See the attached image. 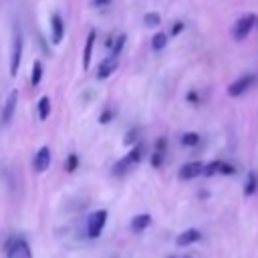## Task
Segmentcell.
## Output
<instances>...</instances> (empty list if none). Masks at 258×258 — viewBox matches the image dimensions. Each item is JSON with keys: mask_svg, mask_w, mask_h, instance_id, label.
Wrapping results in <instances>:
<instances>
[{"mask_svg": "<svg viewBox=\"0 0 258 258\" xmlns=\"http://www.w3.org/2000/svg\"><path fill=\"white\" fill-rule=\"evenodd\" d=\"M141 157H143V145L139 143V145H135L125 157H121V159L113 165V175H125L127 171H131V169L141 161Z\"/></svg>", "mask_w": 258, "mask_h": 258, "instance_id": "6da1fadb", "label": "cell"}, {"mask_svg": "<svg viewBox=\"0 0 258 258\" xmlns=\"http://www.w3.org/2000/svg\"><path fill=\"white\" fill-rule=\"evenodd\" d=\"M256 22H258L256 14H244V16H240V18L234 22L232 38H234L236 42H242V40L252 32V28L256 26Z\"/></svg>", "mask_w": 258, "mask_h": 258, "instance_id": "7a4b0ae2", "label": "cell"}, {"mask_svg": "<svg viewBox=\"0 0 258 258\" xmlns=\"http://www.w3.org/2000/svg\"><path fill=\"white\" fill-rule=\"evenodd\" d=\"M107 216H109L107 210H95L93 214H89L87 224H85L89 238H99L101 236V232H103V228L107 224Z\"/></svg>", "mask_w": 258, "mask_h": 258, "instance_id": "3957f363", "label": "cell"}, {"mask_svg": "<svg viewBox=\"0 0 258 258\" xmlns=\"http://www.w3.org/2000/svg\"><path fill=\"white\" fill-rule=\"evenodd\" d=\"M4 248H6V256L8 258H32L30 246L22 238H10Z\"/></svg>", "mask_w": 258, "mask_h": 258, "instance_id": "277c9868", "label": "cell"}, {"mask_svg": "<svg viewBox=\"0 0 258 258\" xmlns=\"http://www.w3.org/2000/svg\"><path fill=\"white\" fill-rule=\"evenodd\" d=\"M256 81H258V77H256L254 73L242 75V77H238L234 83L228 85V95H230V97H240V95H244L248 89H252V87L256 85Z\"/></svg>", "mask_w": 258, "mask_h": 258, "instance_id": "5b68a950", "label": "cell"}, {"mask_svg": "<svg viewBox=\"0 0 258 258\" xmlns=\"http://www.w3.org/2000/svg\"><path fill=\"white\" fill-rule=\"evenodd\" d=\"M20 60H22V36H20V30L14 28V36H12V52H10V77H16V75H18Z\"/></svg>", "mask_w": 258, "mask_h": 258, "instance_id": "8992f818", "label": "cell"}, {"mask_svg": "<svg viewBox=\"0 0 258 258\" xmlns=\"http://www.w3.org/2000/svg\"><path fill=\"white\" fill-rule=\"evenodd\" d=\"M16 105H18V91L14 89V91H10V93H8V97H6L4 105H2V113H0V127H6V125L10 123V119H12V115H14Z\"/></svg>", "mask_w": 258, "mask_h": 258, "instance_id": "52a82bcc", "label": "cell"}, {"mask_svg": "<svg viewBox=\"0 0 258 258\" xmlns=\"http://www.w3.org/2000/svg\"><path fill=\"white\" fill-rule=\"evenodd\" d=\"M32 167H34V171H38V173H44V171L50 167V149H48L46 145H42V147L36 151V155H34V159H32Z\"/></svg>", "mask_w": 258, "mask_h": 258, "instance_id": "ba28073f", "label": "cell"}, {"mask_svg": "<svg viewBox=\"0 0 258 258\" xmlns=\"http://www.w3.org/2000/svg\"><path fill=\"white\" fill-rule=\"evenodd\" d=\"M64 36V24H62V18L58 12H52L50 14V42L52 44H58Z\"/></svg>", "mask_w": 258, "mask_h": 258, "instance_id": "9c48e42d", "label": "cell"}, {"mask_svg": "<svg viewBox=\"0 0 258 258\" xmlns=\"http://www.w3.org/2000/svg\"><path fill=\"white\" fill-rule=\"evenodd\" d=\"M117 67H119V60H117V56H113V54H109V56H105L103 60H101V64H99V69H97V79H107V77H111L115 71H117Z\"/></svg>", "mask_w": 258, "mask_h": 258, "instance_id": "30bf717a", "label": "cell"}, {"mask_svg": "<svg viewBox=\"0 0 258 258\" xmlns=\"http://www.w3.org/2000/svg\"><path fill=\"white\" fill-rule=\"evenodd\" d=\"M204 165L206 163H202V161H189V163H185V165H181L179 167V179H194V177H198V175H202L204 173Z\"/></svg>", "mask_w": 258, "mask_h": 258, "instance_id": "8fae6325", "label": "cell"}, {"mask_svg": "<svg viewBox=\"0 0 258 258\" xmlns=\"http://www.w3.org/2000/svg\"><path fill=\"white\" fill-rule=\"evenodd\" d=\"M200 238H202V232H200L198 228H189V230H183L181 234H177V238H175V244H177L179 248H183V246L196 244Z\"/></svg>", "mask_w": 258, "mask_h": 258, "instance_id": "7c38bea8", "label": "cell"}, {"mask_svg": "<svg viewBox=\"0 0 258 258\" xmlns=\"http://www.w3.org/2000/svg\"><path fill=\"white\" fill-rule=\"evenodd\" d=\"M95 40H97V30H89L87 34V40H85V50H83V69L89 71V62H91V56H93V46H95Z\"/></svg>", "mask_w": 258, "mask_h": 258, "instance_id": "4fadbf2b", "label": "cell"}, {"mask_svg": "<svg viewBox=\"0 0 258 258\" xmlns=\"http://www.w3.org/2000/svg\"><path fill=\"white\" fill-rule=\"evenodd\" d=\"M149 224H151V216L149 214H139L131 220V230L133 232H143L145 228H149Z\"/></svg>", "mask_w": 258, "mask_h": 258, "instance_id": "5bb4252c", "label": "cell"}, {"mask_svg": "<svg viewBox=\"0 0 258 258\" xmlns=\"http://www.w3.org/2000/svg\"><path fill=\"white\" fill-rule=\"evenodd\" d=\"M36 111H38V119H40V121H46V119H48V115H50V99H48L46 95L38 99Z\"/></svg>", "mask_w": 258, "mask_h": 258, "instance_id": "9a60e30c", "label": "cell"}, {"mask_svg": "<svg viewBox=\"0 0 258 258\" xmlns=\"http://www.w3.org/2000/svg\"><path fill=\"white\" fill-rule=\"evenodd\" d=\"M167 40H169V36H167L165 32H157V34H153V38H151V48H153V50H163V48L167 46Z\"/></svg>", "mask_w": 258, "mask_h": 258, "instance_id": "2e32d148", "label": "cell"}, {"mask_svg": "<svg viewBox=\"0 0 258 258\" xmlns=\"http://www.w3.org/2000/svg\"><path fill=\"white\" fill-rule=\"evenodd\" d=\"M163 155H165V141L159 139V141H157V149H155V153H153V157H151V165H153V167H159L161 161H163Z\"/></svg>", "mask_w": 258, "mask_h": 258, "instance_id": "e0dca14e", "label": "cell"}, {"mask_svg": "<svg viewBox=\"0 0 258 258\" xmlns=\"http://www.w3.org/2000/svg\"><path fill=\"white\" fill-rule=\"evenodd\" d=\"M125 40H127L125 34H117V36H113V40H111V54H113V56H119V52H121L123 46H125Z\"/></svg>", "mask_w": 258, "mask_h": 258, "instance_id": "ac0fdd59", "label": "cell"}, {"mask_svg": "<svg viewBox=\"0 0 258 258\" xmlns=\"http://www.w3.org/2000/svg\"><path fill=\"white\" fill-rule=\"evenodd\" d=\"M256 185H258V177H256V173H254V171H250V173H248V177H246L244 196H252V194L256 191Z\"/></svg>", "mask_w": 258, "mask_h": 258, "instance_id": "d6986e66", "label": "cell"}, {"mask_svg": "<svg viewBox=\"0 0 258 258\" xmlns=\"http://www.w3.org/2000/svg\"><path fill=\"white\" fill-rule=\"evenodd\" d=\"M40 79H42V64H40V60H34V64H32V77H30V85L36 87V85L40 83Z\"/></svg>", "mask_w": 258, "mask_h": 258, "instance_id": "ffe728a7", "label": "cell"}, {"mask_svg": "<svg viewBox=\"0 0 258 258\" xmlns=\"http://www.w3.org/2000/svg\"><path fill=\"white\" fill-rule=\"evenodd\" d=\"M222 163L224 161H220V159H216V161H212V163H206L204 165V175H216V173H220V169H222Z\"/></svg>", "mask_w": 258, "mask_h": 258, "instance_id": "44dd1931", "label": "cell"}, {"mask_svg": "<svg viewBox=\"0 0 258 258\" xmlns=\"http://www.w3.org/2000/svg\"><path fill=\"white\" fill-rule=\"evenodd\" d=\"M181 143H183V145H187V147H194V145H198V143H200V135H198V133H194V131H187V133H183V135H181Z\"/></svg>", "mask_w": 258, "mask_h": 258, "instance_id": "7402d4cb", "label": "cell"}, {"mask_svg": "<svg viewBox=\"0 0 258 258\" xmlns=\"http://www.w3.org/2000/svg\"><path fill=\"white\" fill-rule=\"evenodd\" d=\"M143 22H145V26H159L161 16H159L157 12H147V14L143 16Z\"/></svg>", "mask_w": 258, "mask_h": 258, "instance_id": "603a6c76", "label": "cell"}, {"mask_svg": "<svg viewBox=\"0 0 258 258\" xmlns=\"http://www.w3.org/2000/svg\"><path fill=\"white\" fill-rule=\"evenodd\" d=\"M77 163H79V157H77L75 153H71V155L67 157V171L73 173V171L77 169Z\"/></svg>", "mask_w": 258, "mask_h": 258, "instance_id": "cb8c5ba5", "label": "cell"}, {"mask_svg": "<svg viewBox=\"0 0 258 258\" xmlns=\"http://www.w3.org/2000/svg\"><path fill=\"white\" fill-rule=\"evenodd\" d=\"M111 117H113V111H111V109H107V111H103V113H101L99 123H109V121H111Z\"/></svg>", "mask_w": 258, "mask_h": 258, "instance_id": "d4e9b609", "label": "cell"}, {"mask_svg": "<svg viewBox=\"0 0 258 258\" xmlns=\"http://www.w3.org/2000/svg\"><path fill=\"white\" fill-rule=\"evenodd\" d=\"M183 26H185L183 22H173V28H171V34H169V36H175V34H179V32L183 30Z\"/></svg>", "mask_w": 258, "mask_h": 258, "instance_id": "484cf974", "label": "cell"}, {"mask_svg": "<svg viewBox=\"0 0 258 258\" xmlns=\"http://www.w3.org/2000/svg\"><path fill=\"white\" fill-rule=\"evenodd\" d=\"M135 139H137V137H135V129H133V131H129V133H127L125 143H135Z\"/></svg>", "mask_w": 258, "mask_h": 258, "instance_id": "4316f807", "label": "cell"}, {"mask_svg": "<svg viewBox=\"0 0 258 258\" xmlns=\"http://www.w3.org/2000/svg\"><path fill=\"white\" fill-rule=\"evenodd\" d=\"M111 0H93V6H105V4H109Z\"/></svg>", "mask_w": 258, "mask_h": 258, "instance_id": "83f0119b", "label": "cell"}, {"mask_svg": "<svg viewBox=\"0 0 258 258\" xmlns=\"http://www.w3.org/2000/svg\"><path fill=\"white\" fill-rule=\"evenodd\" d=\"M167 258H175V256H167Z\"/></svg>", "mask_w": 258, "mask_h": 258, "instance_id": "f1b7e54d", "label": "cell"}]
</instances>
